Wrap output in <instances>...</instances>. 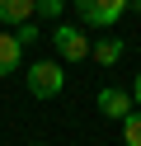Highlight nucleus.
<instances>
[{
    "label": "nucleus",
    "instance_id": "nucleus-1",
    "mask_svg": "<svg viewBox=\"0 0 141 146\" xmlns=\"http://www.w3.org/2000/svg\"><path fill=\"white\" fill-rule=\"evenodd\" d=\"M61 90H66L61 61H33V66H28V94L33 99H56Z\"/></svg>",
    "mask_w": 141,
    "mask_h": 146
},
{
    "label": "nucleus",
    "instance_id": "nucleus-2",
    "mask_svg": "<svg viewBox=\"0 0 141 146\" xmlns=\"http://www.w3.org/2000/svg\"><path fill=\"white\" fill-rule=\"evenodd\" d=\"M71 5L80 14V24H89V29H113L127 14V0H71Z\"/></svg>",
    "mask_w": 141,
    "mask_h": 146
},
{
    "label": "nucleus",
    "instance_id": "nucleus-3",
    "mask_svg": "<svg viewBox=\"0 0 141 146\" xmlns=\"http://www.w3.org/2000/svg\"><path fill=\"white\" fill-rule=\"evenodd\" d=\"M52 47H56L61 61H85L89 57V38H85L80 24H56L52 29Z\"/></svg>",
    "mask_w": 141,
    "mask_h": 146
},
{
    "label": "nucleus",
    "instance_id": "nucleus-4",
    "mask_svg": "<svg viewBox=\"0 0 141 146\" xmlns=\"http://www.w3.org/2000/svg\"><path fill=\"white\" fill-rule=\"evenodd\" d=\"M132 108H136V104H132V90H118V85H103L99 90V113L103 118H118V123H122Z\"/></svg>",
    "mask_w": 141,
    "mask_h": 146
},
{
    "label": "nucleus",
    "instance_id": "nucleus-5",
    "mask_svg": "<svg viewBox=\"0 0 141 146\" xmlns=\"http://www.w3.org/2000/svg\"><path fill=\"white\" fill-rule=\"evenodd\" d=\"M19 66H24V47L9 29H0V76H14Z\"/></svg>",
    "mask_w": 141,
    "mask_h": 146
},
{
    "label": "nucleus",
    "instance_id": "nucleus-6",
    "mask_svg": "<svg viewBox=\"0 0 141 146\" xmlns=\"http://www.w3.org/2000/svg\"><path fill=\"white\" fill-rule=\"evenodd\" d=\"M28 19H33V0H0V24L5 29H19Z\"/></svg>",
    "mask_w": 141,
    "mask_h": 146
},
{
    "label": "nucleus",
    "instance_id": "nucleus-7",
    "mask_svg": "<svg viewBox=\"0 0 141 146\" xmlns=\"http://www.w3.org/2000/svg\"><path fill=\"white\" fill-rule=\"evenodd\" d=\"M89 57L99 61V66H113V61L122 57V38H103V42H94V47H89Z\"/></svg>",
    "mask_w": 141,
    "mask_h": 146
},
{
    "label": "nucleus",
    "instance_id": "nucleus-8",
    "mask_svg": "<svg viewBox=\"0 0 141 146\" xmlns=\"http://www.w3.org/2000/svg\"><path fill=\"white\" fill-rule=\"evenodd\" d=\"M122 141H127V146H141V113H136V108L122 118Z\"/></svg>",
    "mask_w": 141,
    "mask_h": 146
},
{
    "label": "nucleus",
    "instance_id": "nucleus-9",
    "mask_svg": "<svg viewBox=\"0 0 141 146\" xmlns=\"http://www.w3.org/2000/svg\"><path fill=\"white\" fill-rule=\"evenodd\" d=\"M66 0H33V19H61Z\"/></svg>",
    "mask_w": 141,
    "mask_h": 146
},
{
    "label": "nucleus",
    "instance_id": "nucleus-10",
    "mask_svg": "<svg viewBox=\"0 0 141 146\" xmlns=\"http://www.w3.org/2000/svg\"><path fill=\"white\" fill-rule=\"evenodd\" d=\"M9 33H14V38H19V47H28V42H38V38H42V29H38V19H28V24H19V29H9Z\"/></svg>",
    "mask_w": 141,
    "mask_h": 146
},
{
    "label": "nucleus",
    "instance_id": "nucleus-11",
    "mask_svg": "<svg viewBox=\"0 0 141 146\" xmlns=\"http://www.w3.org/2000/svg\"><path fill=\"white\" fill-rule=\"evenodd\" d=\"M132 104H141V71H136V80H132Z\"/></svg>",
    "mask_w": 141,
    "mask_h": 146
},
{
    "label": "nucleus",
    "instance_id": "nucleus-12",
    "mask_svg": "<svg viewBox=\"0 0 141 146\" xmlns=\"http://www.w3.org/2000/svg\"><path fill=\"white\" fill-rule=\"evenodd\" d=\"M33 146H47V141H33Z\"/></svg>",
    "mask_w": 141,
    "mask_h": 146
}]
</instances>
